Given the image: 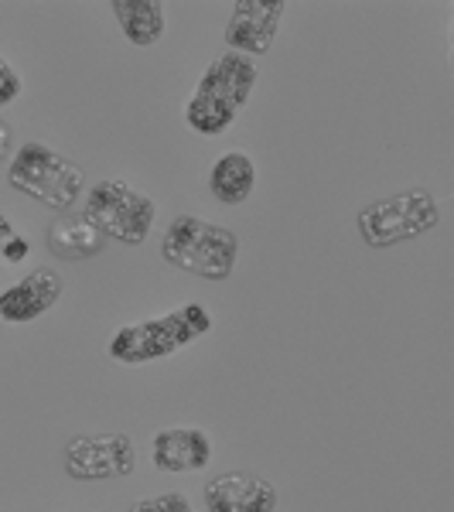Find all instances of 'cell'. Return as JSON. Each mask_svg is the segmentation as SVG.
<instances>
[{
  "instance_id": "4fadbf2b",
  "label": "cell",
  "mask_w": 454,
  "mask_h": 512,
  "mask_svg": "<svg viewBox=\"0 0 454 512\" xmlns=\"http://www.w3.org/2000/svg\"><path fill=\"white\" fill-rule=\"evenodd\" d=\"M257 188V164L243 151H226L209 171V192L222 205H243Z\"/></svg>"
},
{
  "instance_id": "ac0fdd59",
  "label": "cell",
  "mask_w": 454,
  "mask_h": 512,
  "mask_svg": "<svg viewBox=\"0 0 454 512\" xmlns=\"http://www.w3.org/2000/svg\"><path fill=\"white\" fill-rule=\"evenodd\" d=\"M21 89H24V82L21 76L14 72V65L0 55V106H11L14 99L21 96Z\"/></svg>"
},
{
  "instance_id": "2e32d148",
  "label": "cell",
  "mask_w": 454,
  "mask_h": 512,
  "mask_svg": "<svg viewBox=\"0 0 454 512\" xmlns=\"http://www.w3.org/2000/svg\"><path fill=\"white\" fill-rule=\"evenodd\" d=\"M28 239H24L18 229L11 226V222H7V216H0V256H4V260H24V256H28Z\"/></svg>"
},
{
  "instance_id": "30bf717a",
  "label": "cell",
  "mask_w": 454,
  "mask_h": 512,
  "mask_svg": "<svg viewBox=\"0 0 454 512\" xmlns=\"http://www.w3.org/2000/svg\"><path fill=\"white\" fill-rule=\"evenodd\" d=\"M257 76H260L257 62H253L250 55L226 52L205 69V76L198 79L195 93L219 99L222 106H229V110L239 113L246 106V99H250L253 86H257Z\"/></svg>"
},
{
  "instance_id": "ba28073f",
  "label": "cell",
  "mask_w": 454,
  "mask_h": 512,
  "mask_svg": "<svg viewBox=\"0 0 454 512\" xmlns=\"http://www.w3.org/2000/svg\"><path fill=\"white\" fill-rule=\"evenodd\" d=\"M205 509L209 512H274L277 489L267 478L250 472H226L205 485Z\"/></svg>"
},
{
  "instance_id": "8992f818",
  "label": "cell",
  "mask_w": 454,
  "mask_h": 512,
  "mask_svg": "<svg viewBox=\"0 0 454 512\" xmlns=\"http://www.w3.org/2000/svg\"><path fill=\"white\" fill-rule=\"evenodd\" d=\"M65 472L79 482L127 478L137 468V451L127 434H79L62 451Z\"/></svg>"
},
{
  "instance_id": "6da1fadb",
  "label": "cell",
  "mask_w": 454,
  "mask_h": 512,
  "mask_svg": "<svg viewBox=\"0 0 454 512\" xmlns=\"http://www.w3.org/2000/svg\"><path fill=\"white\" fill-rule=\"evenodd\" d=\"M161 256L171 267L202 280H226L236 270L239 236L195 216H178L161 239Z\"/></svg>"
},
{
  "instance_id": "7a4b0ae2",
  "label": "cell",
  "mask_w": 454,
  "mask_h": 512,
  "mask_svg": "<svg viewBox=\"0 0 454 512\" xmlns=\"http://www.w3.org/2000/svg\"><path fill=\"white\" fill-rule=\"evenodd\" d=\"M7 185L14 192L35 198V202L48 205L55 212H65L76 205V198L86 188V175L79 164H72L65 154L52 151V147L28 140L11 154V168H7Z\"/></svg>"
},
{
  "instance_id": "9a60e30c",
  "label": "cell",
  "mask_w": 454,
  "mask_h": 512,
  "mask_svg": "<svg viewBox=\"0 0 454 512\" xmlns=\"http://www.w3.org/2000/svg\"><path fill=\"white\" fill-rule=\"evenodd\" d=\"M236 117H239L236 110H229V106H222L219 99L202 96V93H195L185 106V123L202 137H216L222 130H229Z\"/></svg>"
},
{
  "instance_id": "5b68a950",
  "label": "cell",
  "mask_w": 454,
  "mask_h": 512,
  "mask_svg": "<svg viewBox=\"0 0 454 512\" xmlns=\"http://www.w3.org/2000/svg\"><path fill=\"white\" fill-rule=\"evenodd\" d=\"M89 222L103 233L106 239H120V243L140 246L154 229V216L158 205L151 195L137 192L134 185H127L123 178H106L86 192V209Z\"/></svg>"
},
{
  "instance_id": "d6986e66",
  "label": "cell",
  "mask_w": 454,
  "mask_h": 512,
  "mask_svg": "<svg viewBox=\"0 0 454 512\" xmlns=\"http://www.w3.org/2000/svg\"><path fill=\"white\" fill-rule=\"evenodd\" d=\"M14 154V137H11V127H7L4 120H0V164L11 161Z\"/></svg>"
},
{
  "instance_id": "52a82bcc",
  "label": "cell",
  "mask_w": 454,
  "mask_h": 512,
  "mask_svg": "<svg viewBox=\"0 0 454 512\" xmlns=\"http://www.w3.org/2000/svg\"><path fill=\"white\" fill-rule=\"evenodd\" d=\"M284 0H239L226 24V45L239 55H267L277 38L280 18H284Z\"/></svg>"
},
{
  "instance_id": "9c48e42d",
  "label": "cell",
  "mask_w": 454,
  "mask_h": 512,
  "mask_svg": "<svg viewBox=\"0 0 454 512\" xmlns=\"http://www.w3.org/2000/svg\"><path fill=\"white\" fill-rule=\"evenodd\" d=\"M59 297H62V277L55 270L38 267L0 294V321H7V325L35 321L45 311H52L59 304Z\"/></svg>"
},
{
  "instance_id": "e0dca14e",
  "label": "cell",
  "mask_w": 454,
  "mask_h": 512,
  "mask_svg": "<svg viewBox=\"0 0 454 512\" xmlns=\"http://www.w3.org/2000/svg\"><path fill=\"white\" fill-rule=\"evenodd\" d=\"M130 512H195L192 502L178 492H168V495H154V499H140L130 506Z\"/></svg>"
},
{
  "instance_id": "7c38bea8",
  "label": "cell",
  "mask_w": 454,
  "mask_h": 512,
  "mask_svg": "<svg viewBox=\"0 0 454 512\" xmlns=\"http://www.w3.org/2000/svg\"><path fill=\"white\" fill-rule=\"evenodd\" d=\"M106 236L89 222L86 212H62L59 219L48 226V250L59 260H89V256L103 253Z\"/></svg>"
},
{
  "instance_id": "8fae6325",
  "label": "cell",
  "mask_w": 454,
  "mask_h": 512,
  "mask_svg": "<svg viewBox=\"0 0 454 512\" xmlns=\"http://www.w3.org/2000/svg\"><path fill=\"white\" fill-rule=\"evenodd\" d=\"M212 461V441L198 427H168L154 437V465L168 475L198 472Z\"/></svg>"
},
{
  "instance_id": "277c9868",
  "label": "cell",
  "mask_w": 454,
  "mask_h": 512,
  "mask_svg": "<svg viewBox=\"0 0 454 512\" xmlns=\"http://www.w3.org/2000/svg\"><path fill=\"white\" fill-rule=\"evenodd\" d=\"M437 222H441L437 198L427 188H407L400 195H386L369 202L359 212V233L366 239V246L386 250V246L431 233V229H437Z\"/></svg>"
},
{
  "instance_id": "5bb4252c",
  "label": "cell",
  "mask_w": 454,
  "mask_h": 512,
  "mask_svg": "<svg viewBox=\"0 0 454 512\" xmlns=\"http://www.w3.org/2000/svg\"><path fill=\"white\" fill-rule=\"evenodd\" d=\"M120 31L134 48H151L164 38V4L161 0H113Z\"/></svg>"
},
{
  "instance_id": "3957f363",
  "label": "cell",
  "mask_w": 454,
  "mask_h": 512,
  "mask_svg": "<svg viewBox=\"0 0 454 512\" xmlns=\"http://www.w3.org/2000/svg\"><path fill=\"white\" fill-rule=\"evenodd\" d=\"M205 332H212V315L202 304H185V308L171 311L164 318L140 321V325H127L113 335L110 355L117 362H151L164 359V355H175L178 349H185L188 342L202 338Z\"/></svg>"
}]
</instances>
